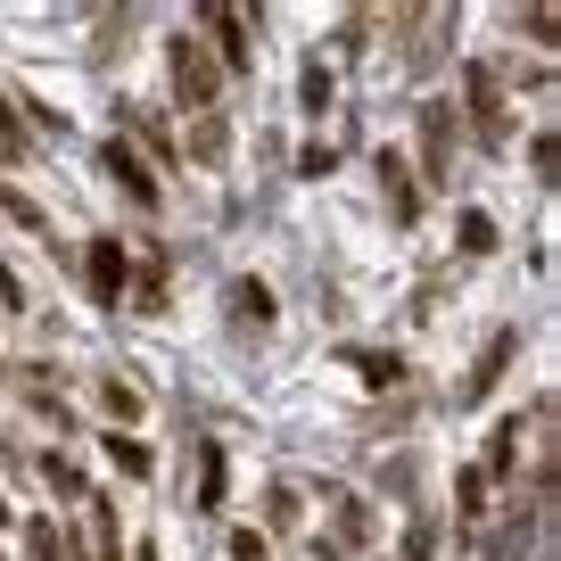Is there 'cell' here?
Instances as JSON below:
<instances>
[{
  "label": "cell",
  "instance_id": "6da1fadb",
  "mask_svg": "<svg viewBox=\"0 0 561 561\" xmlns=\"http://www.w3.org/2000/svg\"><path fill=\"white\" fill-rule=\"evenodd\" d=\"M174 83H182V100H191V107H207V116H215V83H224V67L207 58V42H191V34L174 42Z\"/></svg>",
  "mask_w": 561,
  "mask_h": 561
},
{
  "label": "cell",
  "instance_id": "7a4b0ae2",
  "mask_svg": "<svg viewBox=\"0 0 561 561\" xmlns=\"http://www.w3.org/2000/svg\"><path fill=\"white\" fill-rule=\"evenodd\" d=\"M446 165H455V107L430 100V107H421V174L446 182Z\"/></svg>",
  "mask_w": 561,
  "mask_h": 561
},
{
  "label": "cell",
  "instance_id": "3957f363",
  "mask_svg": "<svg viewBox=\"0 0 561 561\" xmlns=\"http://www.w3.org/2000/svg\"><path fill=\"white\" fill-rule=\"evenodd\" d=\"M91 306H124V273H133V264H124V240H91Z\"/></svg>",
  "mask_w": 561,
  "mask_h": 561
},
{
  "label": "cell",
  "instance_id": "277c9868",
  "mask_svg": "<svg viewBox=\"0 0 561 561\" xmlns=\"http://www.w3.org/2000/svg\"><path fill=\"white\" fill-rule=\"evenodd\" d=\"M471 133L488 149H504V91H495V67H471Z\"/></svg>",
  "mask_w": 561,
  "mask_h": 561
},
{
  "label": "cell",
  "instance_id": "5b68a950",
  "mask_svg": "<svg viewBox=\"0 0 561 561\" xmlns=\"http://www.w3.org/2000/svg\"><path fill=\"white\" fill-rule=\"evenodd\" d=\"M248 25L256 18H240V9H207V34H215V50H224V67H248V58H256Z\"/></svg>",
  "mask_w": 561,
  "mask_h": 561
},
{
  "label": "cell",
  "instance_id": "8992f818",
  "mask_svg": "<svg viewBox=\"0 0 561 561\" xmlns=\"http://www.w3.org/2000/svg\"><path fill=\"white\" fill-rule=\"evenodd\" d=\"M512 347H520V331H495V339H488V355H479V371H471V380H462V404H479V397H488L495 380H504Z\"/></svg>",
  "mask_w": 561,
  "mask_h": 561
},
{
  "label": "cell",
  "instance_id": "52a82bcc",
  "mask_svg": "<svg viewBox=\"0 0 561 561\" xmlns=\"http://www.w3.org/2000/svg\"><path fill=\"white\" fill-rule=\"evenodd\" d=\"M107 174H116L124 191H133V207H158V174H149V165H140L133 149H124V140H107Z\"/></svg>",
  "mask_w": 561,
  "mask_h": 561
},
{
  "label": "cell",
  "instance_id": "ba28073f",
  "mask_svg": "<svg viewBox=\"0 0 561 561\" xmlns=\"http://www.w3.org/2000/svg\"><path fill=\"white\" fill-rule=\"evenodd\" d=\"M380 191H388V215H397V224H413V215H421V198H413V182H404V158H397V149L380 158Z\"/></svg>",
  "mask_w": 561,
  "mask_h": 561
},
{
  "label": "cell",
  "instance_id": "9c48e42d",
  "mask_svg": "<svg viewBox=\"0 0 561 561\" xmlns=\"http://www.w3.org/2000/svg\"><path fill=\"white\" fill-rule=\"evenodd\" d=\"M198 512H224V446L198 438Z\"/></svg>",
  "mask_w": 561,
  "mask_h": 561
},
{
  "label": "cell",
  "instance_id": "30bf717a",
  "mask_svg": "<svg viewBox=\"0 0 561 561\" xmlns=\"http://www.w3.org/2000/svg\"><path fill=\"white\" fill-rule=\"evenodd\" d=\"M512 455H520V421H504V430H495V446H488V471H479V479H512Z\"/></svg>",
  "mask_w": 561,
  "mask_h": 561
},
{
  "label": "cell",
  "instance_id": "8fae6325",
  "mask_svg": "<svg viewBox=\"0 0 561 561\" xmlns=\"http://www.w3.org/2000/svg\"><path fill=\"white\" fill-rule=\"evenodd\" d=\"M107 462H116L124 479H149V446H140V438H124V430L107 438Z\"/></svg>",
  "mask_w": 561,
  "mask_h": 561
},
{
  "label": "cell",
  "instance_id": "7c38bea8",
  "mask_svg": "<svg viewBox=\"0 0 561 561\" xmlns=\"http://www.w3.org/2000/svg\"><path fill=\"white\" fill-rule=\"evenodd\" d=\"M231 306H240L248 322H273V289H264V280H231Z\"/></svg>",
  "mask_w": 561,
  "mask_h": 561
},
{
  "label": "cell",
  "instance_id": "4fadbf2b",
  "mask_svg": "<svg viewBox=\"0 0 561 561\" xmlns=\"http://www.w3.org/2000/svg\"><path fill=\"white\" fill-rule=\"evenodd\" d=\"M91 504V545H100V561H116V512L100 504V495H83Z\"/></svg>",
  "mask_w": 561,
  "mask_h": 561
},
{
  "label": "cell",
  "instance_id": "5bb4252c",
  "mask_svg": "<svg viewBox=\"0 0 561 561\" xmlns=\"http://www.w3.org/2000/svg\"><path fill=\"white\" fill-rule=\"evenodd\" d=\"M0 215H18L25 231H42V207H34V198H25V191H9V182H0Z\"/></svg>",
  "mask_w": 561,
  "mask_h": 561
},
{
  "label": "cell",
  "instance_id": "9a60e30c",
  "mask_svg": "<svg viewBox=\"0 0 561 561\" xmlns=\"http://www.w3.org/2000/svg\"><path fill=\"white\" fill-rule=\"evenodd\" d=\"M462 248H471V256H488V248H495V224H488V215H462Z\"/></svg>",
  "mask_w": 561,
  "mask_h": 561
},
{
  "label": "cell",
  "instance_id": "2e32d148",
  "mask_svg": "<svg viewBox=\"0 0 561 561\" xmlns=\"http://www.w3.org/2000/svg\"><path fill=\"white\" fill-rule=\"evenodd\" d=\"M100 397H107V413H124V421L140 413V388L133 380H100Z\"/></svg>",
  "mask_w": 561,
  "mask_h": 561
},
{
  "label": "cell",
  "instance_id": "e0dca14e",
  "mask_svg": "<svg viewBox=\"0 0 561 561\" xmlns=\"http://www.w3.org/2000/svg\"><path fill=\"white\" fill-rule=\"evenodd\" d=\"M191 149H198V158H207V165L224 158V116H207V124H198V133H191Z\"/></svg>",
  "mask_w": 561,
  "mask_h": 561
},
{
  "label": "cell",
  "instance_id": "ac0fdd59",
  "mask_svg": "<svg viewBox=\"0 0 561 561\" xmlns=\"http://www.w3.org/2000/svg\"><path fill=\"white\" fill-rule=\"evenodd\" d=\"M339 528H347V537H371V512L355 504V495H339Z\"/></svg>",
  "mask_w": 561,
  "mask_h": 561
},
{
  "label": "cell",
  "instance_id": "d6986e66",
  "mask_svg": "<svg viewBox=\"0 0 561 561\" xmlns=\"http://www.w3.org/2000/svg\"><path fill=\"white\" fill-rule=\"evenodd\" d=\"M355 364H364V380H371V388L397 380V355H355Z\"/></svg>",
  "mask_w": 561,
  "mask_h": 561
},
{
  "label": "cell",
  "instance_id": "ffe728a7",
  "mask_svg": "<svg viewBox=\"0 0 561 561\" xmlns=\"http://www.w3.org/2000/svg\"><path fill=\"white\" fill-rule=\"evenodd\" d=\"M0 149H9V158H25V133H18V116H9V100H0Z\"/></svg>",
  "mask_w": 561,
  "mask_h": 561
},
{
  "label": "cell",
  "instance_id": "44dd1931",
  "mask_svg": "<svg viewBox=\"0 0 561 561\" xmlns=\"http://www.w3.org/2000/svg\"><path fill=\"white\" fill-rule=\"evenodd\" d=\"M231 561H264V537H256V528H240V537H231Z\"/></svg>",
  "mask_w": 561,
  "mask_h": 561
},
{
  "label": "cell",
  "instance_id": "7402d4cb",
  "mask_svg": "<svg viewBox=\"0 0 561 561\" xmlns=\"http://www.w3.org/2000/svg\"><path fill=\"white\" fill-rule=\"evenodd\" d=\"M133 561H158V545H140V553H133Z\"/></svg>",
  "mask_w": 561,
  "mask_h": 561
},
{
  "label": "cell",
  "instance_id": "603a6c76",
  "mask_svg": "<svg viewBox=\"0 0 561 561\" xmlns=\"http://www.w3.org/2000/svg\"><path fill=\"white\" fill-rule=\"evenodd\" d=\"M0 520H9V504H0Z\"/></svg>",
  "mask_w": 561,
  "mask_h": 561
}]
</instances>
